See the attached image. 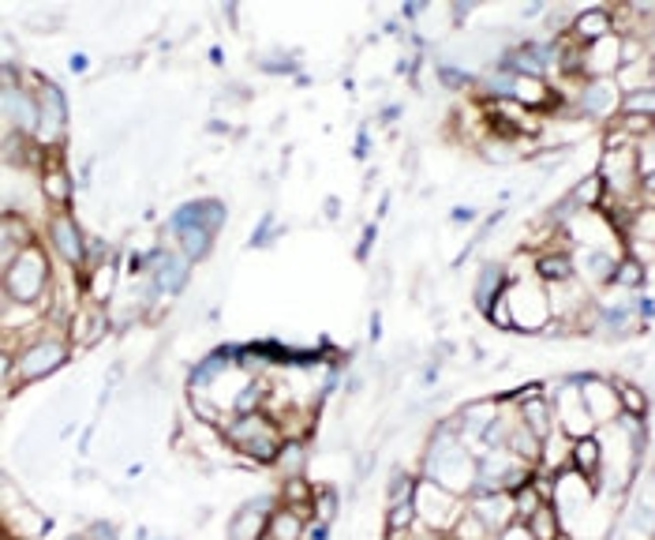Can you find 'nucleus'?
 Instances as JSON below:
<instances>
[{"label": "nucleus", "mask_w": 655, "mask_h": 540, "mask_svg": "<svg viewBox=\"0 0 655 540\" xmlns=\"http://www.w3.org/2000/svg\"><path fill=\"white\" fill-rule=\"evenodd\" d=\"M30 244H38V229L23 214H4L0 218V270H8L19 259V252H27Z\"/></svg>", "instance_id": "obj_14"}, {"label": "nucleus", "mask_w": 655, "mask_h": 540, "mask_svg": "<svg viewBox=\"0 0 655 540\" xmlns=\"http://www.w3.org/2000/svg\"><path fill=\"white\" fill-rule=\"evenodd\" d=\"M173 226H199V229H206V233H221V226H225V203L221 199H188V203H180L173 210V218H169Z\"/></svg>", "instance_id": "obj_17"}, {"label": "nucleus", "mask_w": 655, "mask_h": 540, "mask_svg": "<svg viewBox=\"0 0 655 540\" xmlns=\"http://www.w3.org/2000/svg\"><path fill=\"white\" fill-rule=\"evenodd\" d=\"M308 439H285V447L278 450V458H274V477H278V484H285V480H300L308 473Z\"/></svg>", "instance_id": "obj_21"}, {"label": "nucleus", "mask_w": 655, "mask_h": 540, "mask_svg": "<svg viewBox=\"0 0 655 540\" xmlns=\"http://www.w3.org/2000/svg\"><path fill=\"white\" fill-rule=\"evenodd\" d=\"M622 68V34L581 49V79H614Z\"/></svg>", "instance_id": "obj_13"}, {"label": "nucleus", "mask_w": 655, "mask_h": 540, "mask_svg": "<svg viewBox=\"0 0 655 540\" xmlns=\"http://www.w3.org/2000/svg\"><path fill=\"white\" fill-rule=\"evenodd\" d=\"M536 278L543 286H566L577 278V267H573V252L566 248V240H562L558 248H543L536 252Z\"/></svg>", "instance_id": "obj_19"}, {"label": "nucleus", "mask_w": 655, "mask_h": 540, "mask_svg": "<svg viewBox=\"0 0 655 540\" xmlns=\"http://www.w3.org/2000/svg\"><path fill=\"white\" fill-rule=\"evenodd\" d=\"M506 300H510V316H513V330H517V334H543V330L554 323L547 286H543L536 274L510 278Z\"/></svg>", "instance_id": "obj_4"}, {"label": "nucleus", "mask_w": 655, "mask_h": 540, "mask_svg": "<svg viewBox=\"0 0 655 540\" xmlns=\"http://www.w3.org/2000/svg\"><path fill=\"white\" fill-rule=\"evenodd\" d=\"M551 406H554V424L570 439L596 436V420H592L588 406H584V398H581L577 376L558 379V387H554V394H551Z\"/></svg>", "instance_id": "obj_8"}, {"label": "nucleus", "mask_w": 655, "mask_h": 540, "mask_svg": "<svg viewBox=\"0 0 655 540\" xmlns=\"http://www.w3.org/2000/svg\"><path fill=\"white\" fill-rule=\"evenodd\" d=\"M83 68H87V57L75 53V57H72V72H83Z\"/></svg>", "instance_id": "obj_33"}, {"label": "nucleus", "mask_w": 655, "mask_h": 540, "mask_svg": "<svg viewBox=\"0 0 655 540\" xmlns=\"http://www.w3.org/2000/svg\"><path fill=\"white\" fill-rule=\"evenodd\" d=\"M648 286V267L637 263L633 256L618 259V270H614V289H626V293H641Z\"/></svg>", "instance_id": "obj_23"}, {"label": "nucleus", "mask_w": 655, "mask_h": 540, "mask_svg": "<svg viewBox=\"0 0 655 540\" xmlns=\"http://www.w3.org/2000/svg\"><path fill=\"white\" fill-rule=\"evenodd\" d=\"M637 503L655 510V466L648 469V473H644V484H641V492H637Z\"/></svg>", "instance_id": "obj_29"}, {"label": "nucleus", "mask_w": 655, "mask_h": 540, "mask_svg": "<svg viewBox=\"0 0 655 540\" xmlns=\"http://www.w3.org/2000/svg\"><path fill=\"white\" fill-rule=\"evenodd\" d=\"M322 210H326V218H334V222H337V210H341V203H337V199H326V207H322Z\"/></svg>", "instance_id": "obj_32"}, {"label": "nucleus", "mask_w": 655, "mask_h": 540, "mask_svg": "<svg viewBox=\"0 0 655 540\" xmlns=\"http://www.w3.org/2000/svg\"><path fill=\"white\" fill-rule=\"evenodd\" d=\"M311 507H315V522H330L334 526L337 510H341V492L334 484H315V499H311Z\"/></svg>", "instance_id": "obj_25"}, {"label": "nucleus", "mask_w": 655, "mask_h": 540, "mask_svg": "<svg viewBox=\"0 0 655 540\" xmlns=\"http://www.w3.org/2000/svg\"><path fill=\"white\" fill-rule=\"evenodd\" d=\"M480 218V210H472V207H453V222L457 226H468V222H476Z\"/></svg>", "instance_id": "obj_31"}, {"label": "nucleus", "mask_w": 655, "mask_h": 540, "mask_svg": "<svg viewBox=\"0 0 655 540\" xmlns=\"http://www.w3.org/2000/svg\"><path fill=\"white\" fill-rule=\"evenodd\" d=\"M68 357H72V342H68V334L60 327H49L46 334L30 338L16 357H4L8 398H12L19 387H30V383H38V379L53 376L57 368L68 364Z\"/></svg>", "instance_id": "obj_1"}, {"label": "nucleus", "mask_w": 655, "mask_h": 540, "mask_svg": "<svg viewBox=\"0 0 655 540\" xmlns=\"http://www.w3.org/2000/svg\"><path fill=\"white\" fill-rule=\"evenodd\" d=\"M524 526H528V533L536 540H562V537H566V529H562V518H558V510H554V503H543Z\"/></svg>", "instance_id": "obj_22"}, {"label": "nucleus", "mask_w": 655, "mask_h": 540, "mask_svg": "<svg viewBox=\"0 0 655 540\" xmlns=\"http://www.w3.org/2000/svg\"><path fill=\"white\" fill-rule=\"evenodd\" d=\"M611 34H618V30H614L611 8H581V12L573 16V27H570L566 38L577 49H588V46L603 42V38H611Z\"/></svg>", "instance_id": "obj_15"}, {"label": "nucleus", "mask_w": 655, "mask_h": 540, "mask_svg": "<svg viewBox=\"0 0 655 540\" xmlns=\"http://www.w3.org/2000/svg\"><path fill=\"white\" fill-rule=\"evenodd\" d=\"M577 387H581V398H584V406H588L592 420H596V432L622 417V398H618L614 379L588 372V376H577Z\"/></svg>", "instance_id": "obj_9"}, {"label": "nucleus", "mask_w": 655, "mask_h": 540, "mask_svg": "<svg viewBox=\"0 0 655 540\" xmlns=\"http://www.w3.org/2000/svg\"><path fill=\"white\" fill-rule=\"evenodd\" d=\"M46 240H49V256H53L60 267H72L83 274L90 240L83 233V226L75 222L72 210H53V214L46 218Z\"/></svg>", "instance_id": "obj_6"}, {"label": "nucleus", "mask_w": 655, "mask_h": 540, "mask_svg": "<svg viewBox=\"0 0 655 540\" xmlns=\"http://www.w3.org/2000/svg\"><path fill=\"white\" fill-rule=\"evenodd\" d=\"M465 507H468L465 496H453L442 484H435V480L420 477V488H416L420 526L435 529V533H453V526H457V518L465 514Z\"/></svg>", "instance_id": "obj_7"}, {"label": "nucleus", "mask_w": 655, "mask_h": 540, "mask_svg": "<svg viewBox=\"0 0 655 540\" xmlns=\"http://www.w3.org/2000/svg\"><path fill=\"white\" fill-rule=\"evenodd\" d=\"M416 503H397V507H386V537H401L409 533L412 526H416Z\"/></svg>", "instance_id": "obj_26"}, {"label": "nucleus", "mask_w": 655, "mask_h": 540, "mask_svg": "<svg viewBox=\"0 0 655 540\" xmlns=\"http://www.w3.org/2000/svg\"><path fill=\"white\" fill-rule=\"evenodd\" d=\"M221 443L251 466H274L278 450L285 447V436H281V428L259 409V413H244V417L229 420V424L221 428Z\"/></svg>", "instance_id": "obj_2"}, {"label": "nucleus", "mask_w": 655, "mask_h": 540, "mask_svg": "<svg viewBox=\"0 0 655 540\" xmlns=\"http://www.w3.org/2000/svg\"><path fill=\"white\" fill-rule=\"evenodd\" d=\"M113 330V319H109V308L102 304H90V300H83V304L75 308V316L68 319V342H72V349H94L102 338Z\"/></svg>", "instance_id": "obj_10"}, {"label": "nucleus", "mask_w": 655, "mask_h": 540, "mask_svg": "<svg viewBox=\"0 0 655 540\" xmlns=\"http://www.w3.org/2000/svg\"><path fill=\"white\" fill-rule=\"evenodd\" d=\"M570 469H577V473H581L584 480H592V484L599 488V473H603V447H599V436L573 439Z\"/></svg>", "instance_id": "obj_20"}, {"label": "nucleus", "mask_w": 655, "mask_h": 540, "mask_svg": "<svg viewBox=\"0 0 655 540\" xmlns=\"http://www.w3.org/2000/svg\"><path fill=\"white\" fill-rule=\"evenodd\" d=\"M637 166H641V177H652L655 173V132L644 136L637 143Z\"/></svg>", "instance_id": "obj_28"}, {"label": "nucleus", "mask_w": 655, "mask_h": 540, "mask_svg": "<svg viewBox=\"0 0 655 540\" xmlns=\"http://www.w3.org/2000/svg\"><path fill=\"white\" fill-rule=\"evenodd\" d=\"M23 83L34 87L38 94V136L34 143L42 150H60L68 147V98L53 79L38 76V72H23Z\"/></svg>", "instance_id": "obj_5"}, {"label": "nucleus", "mask_w": 655, "mask_h": 540, "mask_svg": "<svg viewBox=\"0 0 655 540\" xmlns=\"http://www.w3.org/2000/svg\"><path fill=\"white\" fill-rule=\"evenodd\" d=\"M278 507H281L278 496H251L248 503H240L233 522H229V540H259L266 533L270 514H274Z\"/></svg>", "instance_id": "obj_12"}, {"label": "nucleus", "mask_w": 655, "mask_h": 540, "mask_svg": "<svg viewBox=\"0 0 655 540\" xmlns=\"http://www.w3.org/2000/svg\"><path fill=\"white\" fill-rule=\"evenodd\" d=\"M614 387H618V398H622V413H629V417H648V409H652V402H648V394L637 387V383H629V379H614Z\"/></svg>", "instance_id": "obj_24"}, {"label": "nucleus", "mask_w": 655, "mask_h": 540, "mask_svg": "<svg viewBox=\"0 0 655 540\" xmlns=\"http://www.w3.org/2000/svg\"><path fill=\"white\" fill-rule=\"evenodd\" d=\"M42 192H46V203L49 210H72V196H75V180L68 173L64 166V147L60 150H46L42 158Z\"/></svg>", "instance_id": "obj_11"}, {"label": "nucleus", "mask_w": 655, "mask_h": 540, "mask_svg": "<svg viewBox=\"0 0 655 540\" xmlns=\"http://www.w3.org/2000/svg\"><path fill=\"white\" fill-rule=\"evenodd\" d=\"M472 514L480 518L491 533H506V529L517 522V507H513V492H491V496H472L468 499Z\"/></svg>", "instance_id": "obj_16"}, {"label": "nucleus", "mask_w": 655, "mask_h": 540, "mask_svg": "<svg viewBox=\"0 0 655 540\" xmlns=\"http://www.w3.org/2000/svg\"><path fill=\"white\" fill-rule=\"evenodd\" d=\"M506 286H510L506 263H502V259H487V263L476 270V282H472V304H476V312L487 316L491 304L506 293Z\"/></svg>", "instance_id": "obj_18"}, {"label": "nucleus", "mask_w": 655, "mask_h": 540, "mask_svg": "<svg viewBox=\"0 0 655 540\" xmlns=\"http://www.w3.org/2000/svg\"><path fill=\"white\" fill-rule=\"evenodd\" d=\"M495 540H536V537L528 533V526H524V522H513L506 533H498Z\"/></svg>", "instance_id": "obj_30"}, {"label": "nucleus", "mask_w": 655, "mask_h": 540, "mask_svg": "<svg viewBox=\"0 0 655 540\" xmlns=\"http://www.w3.org/2000/svg\"><path fill=\"white\" fill-rule=\"evenodd\" d=\"M487 323L495 327V330H513V316H510V300H506V293H502V297L495 300V304H491Z\"/></svg>", "instance_id": "obj_27"}, {"label": "nucleus", "mask_w": 655, "mask_h": 540, "mask_svg": "<svg viewBox=\"0 0 655 540\" xmlns=\"http://www.w3.org/2000/svg\"><path fill=\"white\" fill-rule=\"evenodd\" d=\"M49 289H53V256L38 240L27 252H19L16 263L4 270V297L19 300V304H42Z\"/></svg>", "instance_id": "obj_3"}]
</instances>
